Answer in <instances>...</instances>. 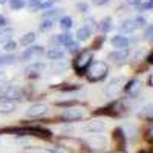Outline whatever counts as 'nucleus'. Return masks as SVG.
Wrapping results in <instances>:
<instances>
[{
    "label": "nucleus",
    "instance_id": "nucleus-1",
    "mask_svg": "<svg viewBox=\"0 0 153 153\" xmlns=\"http://www.w3.org/2000/svg\"><path fill=\"white\" fill-rule=\"evenodd\" d=\"M107 65L104 61H94L91 63V66L87 68L86 74H87V80L92 81V83H97V81H101L107 76Z\"/></svg>",
    "mask_w": 153,
    "mask_h": 153
},
{
    "label": "nucleus",
    "instance_id": "nucleus-2",
    "mask_svg": "<svg viewBox=\"0 0 153 153\" xmlns=\"http://www.w3.org/2000/svg\"><path fill=\"white\" fill-rule=\"evenodd\" d=\"M92 61H94V54H92V51L83 49L81 52L78 54V57L74 60V69H75L76 75H84L86 71H87V68L91 66Z\"/></svg>",
    "mask_w": 153,
    "mask_h": 153
},
{
    "label": "nucleus",
    "instance_id": "nucleus-3",
    "mask_svg": "<svg viewBox=\"0 0 153 153\" xmlns=\"http://www.w3.org/2000/svg\"><path fill=\"white\" fill-rule=\"evenodd\" d=\"M126 80L123 78V76H118V78H113L109 84H107V87H106V94L109 95V97H117V94H118V91H120V87L123 86V83H124Z\"/></svg>",
    "mask_w": 153,
    "mask_h": 153
},
{
    "label": "nucleus",
    "instance_id": "nucleus-4",
    "mask_svg": "<svg viewBox=\"0 0 153 153\" xmlns=\"http://www.w3.org/2000/svg\"><path fill=\"white\" fill-rule=\"evenodd\" d=\"M0 95L3 98H8V100H19L22 97V91L19 87L8 86V87H3L2 91H0Z\"/></svg>",
    "mask_w": 153,
    "mask_h": 153
},
{
    "label": "nucleus",
    "instance_id": "nucleus-5",
    "mask_svg": "<svg viewBox=\"0 0 153 153\" xmlns=\"http://www.w3.org/2000/svg\"><path fill=\"white\" fill-rule=\"evenodd\" d=\"M46 110H48V107H46L45 104H34V106H31V107L28 109L26 115H28L29 118H37V117H42V115H45Z\"/></svg>",
    "mask_w": 153,
    "mask_h": 153
},
{
    "label": "nucleus",
    "instance_id": "nucleus-6",
    "mask_svg": "<svg viewBox=\"0 0 153 153\" xmlns=\"http://www.w3.org/2000/svg\"><path fill=\"white\" fill-rule=\"evenodd\" d=\"M80 118H83L81 109H68L63 112V120H66V121H76Z\"/></svg>",
    "mask_w": 153,
    "mask_h": 153
},
{
    "label": "nucleus",
    "instance_id": "nucleus-7",
    "mask_svg": "<svg viewBox=\"0 0 153 153\" xmlns=\"http://www.w3.org/2000/svg\"><path fill=\"white\" fill-rule=\"evenodd\" d=\"M40 54H43V48H40V46H29L28 49H25V52L20 55V58L22 60H29V58H32L35 55H40Z\"/></svg>",
    "mask_w": 153,
    "mask_h": 153
},
{
    "label": "nucleus",
    "instance_id": "nucleus-8",
    "mask_svg": "<svg viewBox=\"0 0 153 153\" xmlns=\"http://www.w3.org/2000/svg\"><path fill=\"white\" fill-rule=\"evenodd\" d=\"M16 110V103L8 98H0V113H11Z\"/></svg>",
    "mask_w": 153,
    "mask_h": 153
},
{
    "label": "nucleus",
    "instance_id": "nucleus-9",
    "mask_svg": "<svg viewBox=\"0 0 153 153\" xmlns=\"http://www.w3.org/2000/svg\"><path fill=\"white\" fill-rule=\"evenodd\" d=\"M127 55H129V52H127V51H121V49H117V51H115V52L109 54L107 60H109V61H113V63H121V61H124V60L127 58Z\"/></svg>",
    "mask_w": 153,
    "mask_h": 153
},
{
    "label": "nucleus",
    "instance_id": "nucleus-10",
    "mask_svg": "<svg viewBox=\"0 0 153 153\" xmlns=\"http://www.w3.org/2000/svg\"><path fill=\"white\" fill-rule=\"evenodd\" d=\"M112 45L117 49H123V48H126L127 45H129V40L123 35H115V37H112Z\"/></svg>",
    "mask_w": 153,
    "mask_h": 153
},
{
    "label": "nucleus",
    "instance_id": "nucleus-11",
    "mask_svg": "<svg viewBox=\"0 0 153 153\" xmlns=\"http://www.w3.org/2000/svg\"><path fill=\"white\" fill-rule=\"evenodd\" d=\"M46 57H48L49 60H61L63 57H65V52H63L61 49L54 48V49H49V51H48V52H46Z\"/></svg>",
    "mask_w": 153,
    "mask_h": 153
},
{
    "label": "nucleus",
    "instance_id": "nucleus-12",
    "mask_svg": "<svg viewBox=\"0 0 153 153\" xmlns=\"http://www.w3.org/2000/svg\"><path fill=\"white\" fill-rule=\"evenodd\" d=\"M120 28H121V31H124V32H133L135 29H138V26H136V23H135L133 19H132V20H126V22H123Z\"/></svg>",
    "mask_w": 153,
    "mask_h": 153
},
{
    "label": "nucleus",
    "instance_id": "nucleus-13",
    "mask_svg": "<svg viewBox=\"0 0 153 153\" xmlns=\"http://www.w3.org/2000/svg\"><path fill=\"white\" fill-rule=\"evenodd\" d=\"M34 40H35V34H34V32H26V34L20 38V45H23V46H31V45L34 43Z\"/></svg>",
    "mask_w": 153,
    "mask_h": 153
},
{
    "label": "nucleus",
    "instance_id": "nucleus-14",
    "mask_svg": "<svg viewBox=\"0 0 153 153\" xmlns=\"http://www.w3.org/2000/svg\"><path fill=\"white\" fill-rule=\"evenodd\" d=\"M72 25H74V20H72V17H69V16H65V17L60 19V26H61V29L69 31V29L72 28Z\"/></svg>",
    "mask_w": 153,
    "mask_h": 153
},
{
    "label": "nucleus",
    "instance_id": "nucleus-15",
    "mask_svg": "<svg viewBox=\"0 0 153 153\" xmlns=\"http://www.w3.org/2000/svg\"><path fill=\"white\" fill-rule=\"evenodd\" d=\"M139 87H141V83H139L138 80H132V81H129V84L126 86V91L129 94H136L139 91Z\"/></svg>",
    "mask_w": 153,
    "mask_h": 153
},
{
    "label": "nucleus",
    "instance_id": "nucleus-16",
    "mask_svg": "<svg viewBox=\"0 0 153 153\" xmlns=\"http://www.w3.org/2000/svg\"><path fill=\"white\" fill-rule=\"evenodd\" d=\"M89 37H91V29H87L86 26H83V28H80L78 31H76V38H78L80 42L87 40Z\"/></svg>",
    "mask_w": 153,
    "mask_h": 153
},
{
    "label": "nucleus",
    "instance_id": "nucleus-17",
    "mask_svg": "<svg viewBox=\"0 0 153 153\" xmlns=\"http://www.w3.org/2000/svg\"><path fill=\"white\" fill-rule=\"evenodd\" d=\"M57 42L66 46L68 43L74 42V37H72V34H69V32H66V34H60V35H57Z\"/></svg>",
    "mask_w": 153,
    "mask_h": 153
},
{
    "label": "nucleus",
    "instance_id": "nucleus-18",
    "mask_svg": "<svg viewBox=\"0 0 153 153\" xmlns=\"http://www.w3.org/2000/svg\"><path fill=\"white\" fill-rule=\"evenodd\" d=\"M45 68H46V66L43 65V63H34V65H31V66L26 68V72H28V74H29V72H32V74H40Z\"/></svg>",
    "mask_w": 153,
    "mask_h": 153
},
{
    "label": "nucleus",
    "instance_id": "nucleus-19",
    "mask_svg": "<svg viewBox=\"0 0 153 153\" xmlns=\"http://www.w3.org/2000/svg\"><path fill=\"white\" fill-rule=\"evenodd\" d=\"M113 136H115V141H120V149H124V143H126V136H124V133H123V130L121 129H117L113 132Z\"/></svg>",
    "mask_w": 153,
    "mask_h": 153
},
{
    "label": "nucleus",
    "instance_id": "nucleus-20",
    "mask_svg": "<svg viewBox=\"0 0 153 153\" xmlns=\"http://www.w3.org/2000/svg\"><path fill=\"white\" fill-rule=\"evenodd\" d=\"M52 26H54V22L51 20V19H46V20H43L42 25H40V31H42V32L51 31V29H52Z\"/></svg>",
    "mask_w": 153,
    "mask_h": 153
},
{
    "label": "nucleus",
    "instance_id": "nucleus-21",
    "mask_svg": "<svg viewBox=\"0 0 153 153\" xmlns=\"http://www.w3.org/2000/svg\"><path fill=\"white\" fill-rule=\"evenodd\" d=\"M8 2H9V6L12 9H22V8H25V5H26L25 0H8Z\"/></svg>",
    "mask_w": 153,
    "mask_h": 153
},
{
    "label": "nucleus",
    "instance_id": "nucleus-22",
    "mask_svg": "<svg viewBox=\"0 0 153 153\" xmlns=\"http://www.w3.org/2000/svg\"><path fill=\"white\" fill-rule=\"evenodd\" d=\"M101 29H103V32H109L112 29V19H104L103 22H101Z\"/></svg>",
    "mask_w": 153,
    "mask_h": 153
},
{
    "label": "nucleus",
    "instance_id": "nucleus-23",
    "mask_svg": "<svg viewBox=\"0 0 153 153\" xmlns=\"http://www.w3.org/2000/svg\"><path fill=\"white\" fill-rule=\"evenodd\" d=\"M103 129H104L103 124H94V123H91V124L86 127L87 132H100V130H103Z\"/></svg>",
    "mask_w": 153,
    "mask_h": 153
},
{
    "label": "nucleus",
    "instance_id": "nucleus-24",
    "mask_svg": "<svg viewBox=\"0 0 153 153\" xmlns=\"http://www.w3.org/2000/svg\"><path fill=\"white\" fill-rule=\"evenodd\" d=\"M14 60H16L14 55H2L0 57V66L2 65H9V63H12Z\"/></svg>",
    "mask_w": 153,
    "mask_h": 153
},
{
    "label": "nucleus",
    "instance_id": "nucleus-25",
    "mask_svg": "<svg viewBox=\"0 0 153 153\" xmlns=\"http://www.w3.org/2000/svg\"><path fill=\"white\" fill-rule=\"evenodd\" d=\"M138 8L141 11H147V9H152L153 8V0H147V2H141L138 5Z\"/></svg>",
    "mask_w": 153,
    "mask_h": 153
},
{
    "label": "nucleus",
    "instance_id": "nucleus-26",
    "mask_svg": "<svg viewBox=\"0 0 153 153\" xmlns=\"http://www.w3.org/2000/svg\"><path fill=\"white\" fill-rule=\"evenodd\" d=\"M135 20V23H136V26L138 28H144L146 25H147V22H146V19L144 17H141V16H138L136 19H133Z\"/></svg>",
    "mask_w": 153,
    "mask_h": 153
},
{
    "label": "nucleus",
    "instance_id": "nucleus-27",
    "mask_svg": "<svg viewBox=\"0 0 153 153\" xmlns=\"http://www.w3.org/2000/svg\"><path fill=\"white\" fill-rule=\"evenodd\" d=\"M60 89L61 91H76V89H80V86H76V84H65Z\"/></svg>",
    "mask_w": 153,
    "mask_h": 153
},
{
    "label": "nucleus",
    "instance_id": "nucleus-28",
    "mask_svg": "<svg viewBox=\"0 0 153 153\" xmlns=\"http://www.w3.org/2000/svg\"><path fill=\"white\" fill-rule=\"evenodd\" d=\"M54 3V0H48V2H42V3H38V8L40 9H46V8H51Z\"/></svg>",
    "mask_w": 153,
    "mask_h": 153
},
{
    "label": "nucleus",
    "instance_id": "nucleus-29",
    "mask_svg": "<svg viewBox=\"0 0 153 153\" xmlns=\"http://www.w3.org/2000/svg\"><path fill=\"white\" fill-rule=\"evenodd\" d=\"M66 48H68V51H69V52H75V51H78V45H76V43H74V42L68 43V45H66Z\"/></svg>",
    "mask_w": 153,
    "mask_h": 153
},
{
    "label": "nucleus",
    "instance_id": "nucleus-30",
    "mask_svg": "<svg viewBox=\"0 0 153 153\" xmlns=\"http://www.w3.org/2000/svg\"><path fill=\"white\" fill-rule=\"evenodd\" d=\"M16 48H17V45H16L14 42H8V43H5V49L9 51V52H11V51H14Z\"/></svg>",
    "mask_w": 153,
    "mask_h": 153
},
{
    "label": "nucleus",
    "instance_id": "nucleus-31",
    "mask_svg": "<svg viewBox=\"0 0 153 153\" xmlns=\"http://www.w3.org/2000/svg\"><path fill=\"white\" fill-rule=\"evenodd\" d=\"M152 35H153V26H149L146 29V38L147 40H152Z\"/></svg>",
    "mask_w": 153,
    "mask_h": 153
},
{
    "label": "nucleus",
    "instance_id": "nucleus-32",
    "mask_svg": "<svg viewBox=\"0 0 153 153\" xmlns=\"http://www.w3.org/2000/svg\"><path fill=\"white\" fill-rule=\"evenodd\" d=\"M92 3L97 5V6H101V5H107L109 0H92Z\"/></svg>",
    "mask_w": 153,
    "mask_h": 153
},
{
    "label": "nucleus",
    "instance_id": "nucleus-33",
    "mask_svg": "<svg viewBox=\"0 0 153 153\" xmlns=\"http://www.w3.org/2000/svg\"><path fill=\"white\" fill-rule=\"evenodd\" d=\"M141 2H143V0H127V3H129V5H136V6Z\"/></svg>",
    "mask_w": 153,
    "mask_h": 153
},
{
    "label": "nucleus",
    "instance_id": "nucleus-34",
    "mask_svg": "<svg viewBox=\"0 0 153 153\" xmlns=\"http://www.w3.org/2000/svg\"><path fill=\"white\" fill-rule=\"evenodd\" d=\"M57 14H58V11H48L45 16H46V17H49V16H57Z\"/></svg>",
    "mask_w": 153,
    "mask_h": 153
},
{
    "label": "nucleus",
    "instance_id": "nucleus-35",
    "mask_svg": "<svg viewBox=\"0 0 153 153\" xmlns=\"http://www.w3.org/2000/svg\"><path fill=\"white\" fill-rule=\"evenodd\" d=\"M76 8L81 9V11H87V5H84V3H81V5H76Z\"/></svg>",
    "mask_w": 153,
    "mask_h": 153
},
{
    "label": "nucleus",
    "instance_id": "nucleus-36",
    "mask_svg": "<svg viewBox=\"0 0 153 153\" xmlns=\"http://www.w3.org/2000/svg\"><path fill=\"white\" fill-rule=\"evenodd\" d=\"M43 0H31V3H34V5H38V3H42Z\"/></svg>",
    "mask_w": 153,
    "mask_h": 153
},
{
    "label": "nucleus",
    "instance_id": "nucleus-37",
    "mask_svg": "<svg viewBox=\"0 0 153 153\" xmlns=\"http://www.w3.org/2000/svg\"><path fill=\"white\" fill-rule=\"evenodd\" d=\"M3 25H5V19H3V17H0V28H2Z\"/></svg>",
    "mask_w": 153,
    "mask_h": 153
},
{
    "label": "nucleus",
    "instance_id": "nucleus-38",
    "mask_svg": "<svg viewBox=\"0 0 153 153\" xmlns=\"http://www.w3.org/2000/svg\"><path fill=\"white\" fill-rule=\"evenodd\" d=\"M6 2L8 0H0V5H6Z\"/></svg>",
    "mask_w": 153,
    "mask_h": 153
},
{
    "label": "nucleus",
    "instance_id": "nucleus-39",
    "mask_svg": "<svg viewBox=\"0 0 153 153\" xmlns=\"http://www.w3.org/2000/svg\"><path fill=\"white\" fill-rule=\"evenodd\" d=\"M54 153H58V152H54Z\"/></svg>",
    "mask_w": 153,
    "mask_h": 153
}]
</instances>
